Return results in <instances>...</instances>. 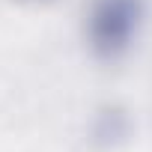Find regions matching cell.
<instances>
[{
    "mask_svg": "<svg viewBox=\"0 0 152 152\" xmlns=\"http://www.w3.org/2000/svg\"><path fill=\"white\" fill-rule=\"evenodd\" d=\"M137 21V0H104L96 12V42L107 51H116L125 45L131 27Z\"/></svg>",
    "mask_w": 152,
    "mask_h": 152,
    "instance_id": "1",
    "label": "cell"
}]
</instances>
